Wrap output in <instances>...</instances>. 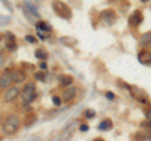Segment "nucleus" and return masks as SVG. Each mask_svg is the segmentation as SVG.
Masks as SVG:
<instances>
[{"instance_id": "nucleus-23", "label": "nucleus", "mask_w": 151, "mask_h": 141, "mask_svg": "<svg viewBox=\"0 0 151 141\" xmlns=\"http://www.w3.org/2000/svg\"><path fill=\"white\" fill-rule=\"evenodd\" d=\"M94 115H96V112H94L93 110H86V117L87 119H92V117H94Z\"/></svg>"}, {"instance_id": "nucleus-35", "label": "nucleus", "mask_w": 151, "mask_h": 141, "mask_svg": "<svg viewBox=\"0 0 151 141\" xmlns=\"http://www.w3.org/2000/svg\"><path fill=\"white\" fill-rule=\"evenodd\" d=\"M0 42H1V35H0Z\"/></svg>"}, {"instance_id": "nucleus-33", "label": "nucleus", "mask_w": 151, "mask_h": 141, "mask_svg": "<svg viewBox=\"0 0 151 141\" xmlns=\"http://www.w3.org/2000/svg\"><path fill=\"white\" fill-rule=\"evenodd\" d=\"M142 3H147V1H150V0H141Z\"/></svg>"}, {"instance_id": "nucleus-11", "label": "nucleus", "mask_w": 151, "mask_h": 141, "mask_svg": "<svg viewBox=\"0 0 151 141\" xmlns=\"http://www.w3.org/2000/svg\"><path fill=\"white\" fill-rule=\"evenodd\" d=\"M35 27L38 29V33H47V34H49V33L52 32V27L50 24H48V23H45L43 20H39L35 23Z\"/></svg>"}, {"instance_id": "nucleus-19", "label": "nucleus", "mask_w": 151, "mask_h": 141, "mask_svg": "<svg viewBox=\"0 0 151 141\" xmlns=\"http://www.w3.org/2000/svg\"><path fill=\"white\" fill-rule=\"evenodd\" d=\"M34 54H35V57H37L38 59H40V60H45L47 58H48V53H47L44 49H42V48L37 49Z\"/></svg>"}, {"instance_id": "nucleus-6", "label": "nucleus", "mask_w": 151, "mask_h": 141, "mask_svg": "<svg viewBox=\"0 0 151 141\" xmlns=\"http://www.w3.org/2000/svg\"><path fill=\"white\" fill-rule=\"evenodd\" d=\"M5 47L9 52H15L18 45L15 42V35L12 32H6L5 33Z\"/></svg>"}, {"instance_id": "nucleus-28", "label": "nucleus", "mask_w": 151, "mask_h": 141, "mask_svg": "<svg viewBox=\"0 0 151 141\" xmlns=\"http://www.w3.org/2000/svg\"><path fill=\"white\" fill-rule=\"evenodd\" d=\"M106 97L108 100H115V95H113L112 92H106Z\"/></svg>"}, {"instance_id": "nucleus-12", "label": "nucleus", "mask_w": 151, "mask_h": 141, "mask_svg": "<svg viewBox=\"0 0 151 141\" xmlns=\"http://www.w3.org/2000/svg\"><path fill=\"white\" fill-rule=\"evenodd\" d=\"M137 58L140 60V63L150 64L151 63V52H149V50H141L139 53V55H137Z\"/></svg>"}, {"instance_id": "nucleus-30", "label": "nucleus", "mask_w": 151, "mask_h": 141, "mask_svg": "<svg viewBox=\"0 0 151 141\" xmlns=\"http://www.w3.org/2000/svg\"><path fill=\"white\" fill-rule=\"evenodd\" d=\"M145 114H146V119L151 121V109H149L147 111H145Z\"/></svg>"}, {"instance_id": "nucleus-32", "label": "nucleus", "mask_w": 151, "mask_h": 141, "mask_svg": "<svg viewBox=\"0 0 151 141\" xmlns=\"http://www.w3.org/2000/svg\"><path fill=\"white\" fill-rule=\"evenodd\" d=\"M3 63H4V59H3V55L0 54V68H1V65H3Z\"/></svg>"}, {"instance_id": "nucleus-25", "label": "nucleus", "mask_w": 151, "mask_h": 141, "mask_svg": "<svg viewBox=\"0 0 151 141\" xmlns=\"http://www.w3.org/2000/svg\"><path fill=\"white\" fill-rule=\"evenodd\" d=\"M28 120H29V121H28L25 125H27V126H29V125H32V124H33V122H35L37 117H35V115H32V116H29V117H28Z\"/></svg>"}, {"instance_id": "nucleus-15", "label": "nucleus", "mask_w": 151, "mask_h": 141, "mask_svg": "<svg viewBox=\"0 0 151 141\" xmlns=\"http://www.w3.org/2000/svg\"><path fill=\"white\" fill-rule=\"evenodd\" d=\"M23 13H24V15L28 18V20L32 22V23H35V17H37V18H39V17H38V14H37L35 12H33L32 9L27 8V6H25L24 9H23Z\"/></svg>"}, {"instance_id": "nucleus-20", "label": "nucleus", "mask_w": 151, "mask_h": 141, "mask_svg": "<svg viewBox=\"0 0 151 141\" xmlns=\"http://www.w3.org/2000/svg\"><path fill=\"white\" fill-rule=\"evenodd\" d=\"M34 78L38 79V81H45V74L44 72H37L34 74Z\"/></svg>"}, {"instance_id": "nucleus-3", "label": "nucleus", "mask_w": 151, "mask_h": 141, "mask_svg": "<svg viewBox=\"0 0 151 141\" xmlns=\"http://www.w3.org/2000/svg\"><path fill=\"white\" fill-rule=\"evenodd\" d=\"M37 97V91H35V84L33 82L27 83L24 88L22 90V98L25 103H30L32 101H34V98Z\"/></svg>"}, {"instance_id": "nucleus-8", "label": "nucleus", "mask_w": 151, "mask_h": 141, "mask_svg": "<svg viewBox=\"0 0 151 141\" xmlns=\"http://www.w3.org/2000/svg\"><path fill=\"white\" fill-rule=\"evenodd\" d=\"M131 88V93H132V96H134L136 100H140L141 102H144V103H147L149 101H147V98H146V93L141 90V88H139V87H135V86H132V87H130Z\"/></svg>"}, {"instance_id": "nucleus-22", "label": "nucleus", "mask_w": 151, "mask_h": 141, "mask_svg": "<svg viewBox=\"0 0 151 141\" xmlns=\"http://www.w3.org/2000/svg\"><path fill=\"white\" fill-rule=\"evenodd\" d=\"M25 40L28 43H37V38L33 35H25Z\"/></svg>"}, {"instance_id": "nucleus-2", "label": "nucleus", "mask_w": 151, "mask_h": 141, "mask_svg": "<svg viewBox=\"0 0 151 141\" xmlns=\"http://www.w3.org/2000/svg\"><path fill=\"white\" fill-rule=\"evenodd\" d=\"M52 8H53V12L62 19H67L69 20L72 18V9H70L67 4L60 1V0H53L52 1Z\"/></svg>"}, {"instance_id": "nucleus-17", "label": "nucleus", "mask_w": 151, "mask_h": 141, "mask_svg": "<svg viewBox=\"0 0 151 141\" xmlns=\"http://www.w3.org/2000/svg\"><path fill=\"white\" fill-rule=\"evenodd\" d=\"M113 127V124H112V121L110 119H106V120H103L100 125H98V129H100L101 131H108V130H112Z\"/></svg>"}, {"instance_id": "nucleus-1", "label": "nucleus", "mask_w": 151, "mask_h": 141, "mask_svg": "<svg viewBox=\"0 0 151 141\" xmlns=\"http://www.w3.org/2000/svg\"><path fill=\"white\" fill-rule=\"evenodd\" d=\"M20 127V119L17 115H9L4 120L3 131L5 135H14Z\"/></svg>"}, {"instance_id": "nucleus-14", "label": "nucleus", "mask_w": 151, "mask_h": 141, "mask_svg": "<svg viewBox=\"0 0 151 141\" xmlns=\"http://www.w3.org/2000/svg\"><path fill=\"white\" fill-rule=\"evenodd\" d=\"M59 42H60L62 44H64V45L70 47V48L77 45V40H76L74 38H72V37H60Z\"/></svg>"}, {"instance_id": "nucleus-10", "label": "nucleus", "mask_w": 151, "mask_h": 141, "mask_svg": "<svg viewBox=\"0 0 151 141\" xmlns=\"http://www.w3.org/2000/svg\"><path fill=\"white\" fill-rule=\"evenodd\" d=\"M76 95H77V88L76 87H69L63 92V101L64 102L72 101L73 98L76 97Z\"/></svg>"}, {"instance_id": "nucleus-16", "label": "nucleus", "mask_w": 151, "mask_h": 141, "mask_svg": "<svg viewBox=\"0 0 151 141\" xmlns=\"http://www.w3.org/2000/svg\"><path fill=\"white\" fill-rule=\"evenodd\" d=\"M140 43H141V45H142V47L150 48V47H151V32L146 33V34H144L142 37H141Z\"/></svg>"}, {"instance_id": "nucleus-18", "label": "nucleus", "mask_w": 151, "mask_h": 141, "mask_svg": "<svg viewBox=\"0 0 151 141\" xmlns=\"http://www.w3.org/2000/svg\"><path fill=\"white\" fill-rule=\"evenodd\" d=\"M72 82H73V77L72 76H68V74H65V76H60V84H62V86L67 87Z\"/></svg>"}, {"instance_id": "nucleus-26", "label": "nucleus", "mask_w": 151, "mask_h": 141, "mask_svg": "<svg viewBox=\"0 0 151 141\" xmlns=\"http://www.w3.org/2000/svg\"><path fill=\"white\" fill-rule=\"evenodd\" d=\"M22 67H23V68H28V69H30V70H33V69L35 68L33 64H30V63H25V62H23V63H22Z\"/></svg>"}, {"instance_id": "nucleus-34", "label": "nucleus", "mask_w": 151, "mask_h": 141, "mask_svg": "<svg viewBox=\"0 0 151 141\" xmlns=\"http://www.w3.org/2000/svg\"><path fill=\"white\" fill-rule=\"evenodd\" d=\"M0 124H1V117H0Z\"/></svg>"}, {"instance_id": "nucleus-4", "label": "nucleus", "mask_w": 151, "mask_h": 141, "mask_svg": "<svg viewBox=\"0 0 151 141\" xmlns=\"http://www.w3.org/2000/svg\"><path fill=\"white\" fill-rule=\"evenodd\" d=\"M100 19H101L102 23H105L106 25H112V24H115V23H116L117 15H116L115 12L111 10V9H106V10L101 12Z\"/></svg>"}, {"instance_id": "nucleus-27", "label": "nucleus", "mask_w": 151, "mask_h": 141, "mask_svg": "<svg viewBox=\"0 0 151 141\" xmlns=\"http://www.w3.org/2000/svg\"><path fill=\"white\" fill-rule=\"evenodd\" d=\"M0 1H1L4 5H6L8 6V9H9V12H13V6H12V4L8 1V0H0Z\"/></svg>"}, {"instance_id": "nucleus-7", "label": "nucleus", "mask_w": 151, "mask_h": 141, "mask_svg": "<svg viewBox=\"0 0 151 141\" xmlns=\"http://www.w3.org/2000/svg\"><path fill=\"white\" fill-rule=\"evenodd\" d=\"M142 19H144V15H142V13H141V10H135L129 18V23L131 27H137L141 24Z\"/></svg>"}, {"instance_id": "nucleus-9", "label": "nucleus", "mask_w": 151, "mask_h": 141, "mask_svg": "<svg viewBox=\"0 0 151 141\" xmlns=\"http://www.w3.org/2000/svg\"><path fill=\"white\" fill-rule=\"evenodd\" d=\"M19 93H20V91H19L18 87H9V90L5 92V96H4V98H5L6 102H12V101H14L19 96Z\"/></svg>"}, {"instance_id": "nucleus-5", "label": "nucleus", "mask_w": 151, "mask_h": 141, "mask_svg": "<svg viewBox=\"0 0 151 141\" xmlns=\"http://www.w3.org/2000/svg\"><path fill=\"white\" fill-rule=\"evenodd\" d=\"M14 83V79H13V72L12 69H6L5 72L1 74L0 77V88H9Z\"/></svg>"}, {"instance_id": "nucleus-24", "label": "nucleus", "mask_w": 151, "mask_h": 141, "mask_svg": "<svg viewBox=\"0 0 151 141\" xmlns=\"http://www.w3.org/2000/svg\"><path fill=\"white\" fill-rule=\"evenodd\" d=\"M52 101H53V103H54L55 106H59L60 103H62L60 98H59V97H57V96H53V97H52Z\"/></svg>"}, {"instance_id": "nucleus-31", "label": "nucleus", "mask_w": 151, "mask_h": 141, "mask_svg": "<svg viewBox=\"0 0 151 141\" xmlns=\"http://www.w3.org/2000/svg\"><path fill=\"white\" fill-rule=\"evenodd\" d=\"M39 67H40L42 69H43V70H44V69H47V63H45L44 60H43V62H42V63L39 64Z\"/></svg>"}, {"instance_id": "nucleus-21", "label": "nucleus", "mask_w": 151, "mask_h": 141, "mask_svg": "<svg viewBox=\"0 0 151 141\" xmlns=\"http://www.w3.org/2000/svg\"><path fill=\"white\" fill-rule=\"evenodd\" d=\"M9 22H10V18H9V17H3V15H0V25L8 24Z\"/></svg>"}, {"instance_id": "nucleus-29", "label": "nucleus", "mask_w": 151, "mask_h": 141, "mask_svg": "<svg viewBox=\"0 0 151 141\" xmlns=\"http://www.w3.org/2000/svg\"><path fill=\"white\" fill-rule=\"evenodd\" d=\"M88 125H81V127H79V130L82 131V132H86V131H88Z\"/></svg>"}, {"instance_id": "nucleus-13", "label": "nucleus", "mask_w": 151, "mask_h": 141, "mask_svg": "<svg viewBox=\"0 0 151 141\" xmlns=\"http://www.w3.org/2000/svg\"><path fill=\"white\" fill-rule=\"evenodd\" d=\"M12 72H13V79L15 83H23L27 79V74L23 72V70L12 69Z\"/></svg>"}]
</instances>
